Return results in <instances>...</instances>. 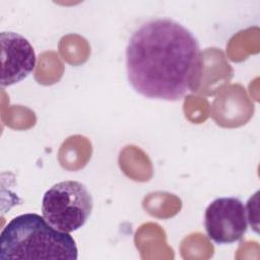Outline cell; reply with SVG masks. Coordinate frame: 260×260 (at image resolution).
Wrapping results in <instances>:
<instances>
[{"mask_svg": "<svg viewBox=\"0 0 260 260\" xmlns=\"http://www.w3.org/2000/svg\"><path fill=\"white\" fill-rule=\"evenodd\" d=\"M127 78L139 94L177 102L198 82L202 58L196 37L171 18L142 23L125 52Z\"/></svg>", "mask_w": 260, "mask_h": 260, "instance_id": "obj_1", "label": "cell"}, {"mask_svg": "<svg viewBox=\"0 0 260 260\" xmlns=\"http://www.w3.org/2000/svg\"><path fill=\"white\" fill-rule=\"evenodd\" d=\"M204 225L208 238L214 243H235L247 232V208L239 198H216L205 210Z\"/></svg>", "mask_w": 260, "mask_h": 260, "instance_id": "obj_4", "label": "cell"}, {"mask_svg": "<svg viewBox=\"0 0 260 260\" xmlns=\"http://www.w3.org/2000/svg\"><path fill=\"white\" fill-rule=\"evenodd\" d=\"M78 251L69 233L53 228L37 213L12 218L0 235V259L76 260Z\"/></svg>", "mask_w": 260, "mask_h": 260, "instance_id": "obj_2", "label": "cell"}, {"mask_svg": "<svg viewBox=\"0 0 260 260\" xmlns=\"http://www.w3.org/2000/svg\"><path fill=\"white\" fill-rule=\"evenodd\" d=\"M92 207V196L86 186L74 180L53 185L42 199L44 218L56 230L69 234L84 225Z\"/></svg>", "mask_w": 260, "mask_h": 260, "instance_id": "obj_3", "label": "cell"}, {"mask_svg": "<svg viewBox=\"0 0 260 260\" xmlns=\"http://www.w3.org/2000/svg\"><path fill=\"white\" fill-rule=\"evenodd\" d=\"M1 86H9L27 77L35 69L37 57L30 43L21 35L2 31Z\"/></svg>", "mask_w": 260, "mask_h": 260, "instance_id": "obj_5", "label": "cell"}]
</instances>
